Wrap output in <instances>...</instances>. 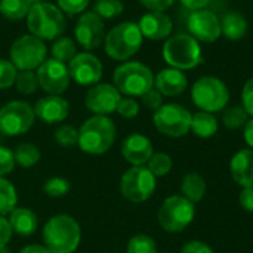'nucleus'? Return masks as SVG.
<instances>
[{
    "mask_svg": "<svg viewBox=\"0 0 253 253\" xmlns=\"http://www.w3.org/2000/svg\"><path fill=\"white\" fill-rule=\"evenodd\" d=\"M27 25L33 36L40 40H56L65 31V16L62 10L49 3H34L27 15Z\"/></svg>",
    "mask_w": 253,
    "mask_h": 253,
    "instance_id": "1",
    "label": "nucleus"
},
{
    "mask_svg": "<svg viewBox=\"0 0 253 253\" xmlns=\"http://www.w3.org/2000/svg\"><path fill=\"white\" fill-rule=\"evenodd\" d=\"M116 139V126L107 116H93L79 129L77 145L87 154L107 153Z\"/></svg>",
    "mask_w": 253,
    "mask_h": 253,
    "instance_id": "2",
    "label": "nucleus"
},
{
    "mask_svg": "<svg viewBox=\"0 0 253 253\" xmlns=\"http://www.w3.org/2000/svg\"><path fill=\"white\" fill-rule=\"evenodd\" d=\"M82 231L74 218L56 215L44 225L43 240L52 253H73L80 243Z\"/></svg>",
    "mask_w": 253,
    "mask_h": 253,
    "instance_id": "3",
    "label": "nucleus"
},
{
    "mask_svg": "<svg viewBox=\"0 0 253 253\" xmlns=\"http://www.w3.org/2000/svg\"><path fill=\"white\" fill-rule=\"evenodd\" d=\"M142 33L136 22H122L105 34V53L114 61H127L142 46Z\"/></svg>",
    "mask_w": 253,
    "mask_h": 253,
    "instance_id": "4",
    "label": "nucleus"
},
{
    "mask_svg": "<svg viewBox=\"0 0 253 253\" xmlns=\"http://www.w3.org/2000/svg\"><path fill=\"white\" fill-rule=\"evenodd\" d=\"M113 80L117 90L130 98L142 96L154 87L153 71L145 64L136 61H129L117 67Z\"/></svg>",
    "mask_w": 253,
    "mask_h": 253,
    "instance_id": "5",
    "label": "nucleus"
},
{
    "mask_svg": "<svg viewBox=\"0 0 253 253\" xmlns=\"http://www.w3.org/2000/svg\"><path fill=\"white\" fill-rule=\"evenodd\" d=\"M165 61L176 70H193L202 61V47L191 34H176L168 39L163 46Z\"/></svg>",
    "mask_w": 253,
    "mask_h": 253,
    "instance_id": "6",
    "label": "nucleus"
},
{
    "mask_svg": "<svg viewBox=\"0 0 253 253\" xmlns=\"http://www.w3.org/2000/svg\"><path fill=\"white\" fill-rule=\"evenodd\" d=\"M191 99L196 107L206 113H216L227 107L230 101V92L227 84L213 76H205L199 79L191 89Z\"/></svg>",
    "mask_w": 253,
    "mask_h": 253,
    "instance_id": "7",
    "label": "nucleus"
},
{
    "mask_svg": "<svg viewBox=\"0 0 253 253\" xmlns=\"http://www.w3.org/2000/svg\"><path fill=\"white\" fill-rule=\"evenodd\" d=\"M196 208L194 203L187 200L184 196L168 197L159 209V224L168 233L184 231L194 219Z\"/></svg>",
    "mask_w": 253,
    "mask_h": 253,
    "instance_id": "8",
    "label": "nucleus"
},
{
    "mask_svg": "<svg viewBox=\"0 0 253 253\" xmlns=\"http://www.w3.org/2000/svg\"><path fill=\"white\" fill-rule=\"evenodd\" d=\"M46 53L47 49L44 42L33 34H24L18 37L9 49L10 62L18 71L39 68L44 62Z\"/></svg>",
    "mask_w": 253,
    "mask_h": 253,
    "instance_id": "9",
    "label": "nucleus"
},
{
    "mask_svg": "<svg viewBox=\"0 0 253 253\" xmlns=\"http://www.w3.org/2000/svg\"><path fill=\"white\" fill-rule=\"evenodd\" d=\"M191 119L193 114L178 104L162 105L153 116L156 129L170 138L185 136L191 129Z\"/></svg>",
    "mask_w": 253,
    "mask_h": 253,
    "instance_id": "10",
    "label": "nucleus"
},
{
    "mask_svg": "<svg viewBox=\"0 0 253 253\" xmlns=\"http://www.w3.org/2000/svg\"><path fill=\"white\" fill-rule=\"evenodd\" d=\"M156 190V176L148 168L133 166L125 172L120 182L122 194L133 203H142L148 200Z\"/></svg>",
    "mask_w": 253,
    "mask_h": 253,
    "instance_id": "11",
    "label": "nucleus"
},
{
    "mask_svg": "<svg viewBox=\"0 0 253 253\" xmlns=\"http://www.w3.org/2000/svg\"><path fill=\"white\" fill-rule=\"evenodd\" d=\"M36 114L33 107L24 101L7 102L0 110V133L18 136L28 132L34 123Z\"/></svg>",
    "mask_w": 253,
    "mask_h": 253,
    "instance_id": "12",
    "label": "nucleus"
},
{
    "mask_svg": "<svg viewBox=\"0 0 253 253\" xmlns=\"http://www.w3.org/2000/svg\"><path fill=\"white\" fill-rule=\"evenodd\" d=\"M37 79L39 86L50 95L64 93L71 80L68 67L55 58L44 59V62L37 68Z\"/></svg>",
    "mask_w": 253,
    "mask_h": 253,
    "instance_id": "13",
    "label": "nucleus"
},
{
    "mask_svg": "<svg viewBox=\"0 0 253 253\" xmlns=\"http://www.w3.org/2000/svg\"><path fill=\"white\" fill-rule=\"evenodd\" d=\"M74 34L80 46L86 50H93L105 40V24L93 10L83 12L76 22Z\"/></svg>",
    "mask_w": 253,
    "mask_h": 253,
    "instance_id": "14",
    "label": "nucleus"
},
{
    "mask_svg": "<svg viewBox=\"0 0 253 253\" xmlns=\"http://www.w3.org/2000/svg\"><path fill=\"white\" fill-rule=\"evenodd\" d=\"M120 99L122 95L114 84L96 83L87 90L84 105L95 116H108L117 110Z\"/></svg>",
    "mask_w": 253,
    "mask_h": 253,
    "instance_id": "15",
    "label": "nucleus"
},
{
    "mask_svg": "<svg viewBox=\"0 0 253 253\" xmlns=\"http://www.w3.org/2000/svg\"><path fill=\"white\" fill-rule=\"evenodd\" d=\"M70 77L80 86H93L102 77V64L98 56L82 52L68 62Z\"/></svg>",
    "mask_w": 253,
    "mask_h": 253,
    "instance_id": "16",
    "label": "nucleus"
},
{
    "mask_svg": "<svg viewBox=\"0 0 253 253\" xmlns=\"http://www.w3.org/2000/svg\"><path fill=\"white\" fill-rule=\"evenodd\" d=\"M188 30L196 40L206 43L216 42L222 34L219 18L213 12L206 9L193 10L188 18Z\"/></svg>",
    "mask_w": 253,
    "mask_h": 253,
    "instance_id": "17",
    "label": "nucleus"
},
{
    "mask_svg": "<svg viewBox=\"0 0 253 253\" xmlns=\"http://www.w3.org/2000/svg\"><path fill=\"white\" fill-rule=\"evenodd\" d=\"M33 110L37 119L47 125H55L67 119L70 105L67 99H64L61 95H47L40 98L33 107Z\"/></svg>",
    "mask_w": 253,
    "mask_h": 253,
    "instance_id": "18",
    "label": "nucleus"
},
{
    "mask_svg": "<svg viewBox=\"0 0 253 253\" xmlns=\"http://www.w3.org/2000/svg\"><path fill=\"white\" fill-rule=\"evenodd\" d=\"M122 154L130 165L144 166L154 154L153 144L147 136L141 133H132L122 144Z\"/></svg>",
    "mask_w": 253,
    "mask_h": 253,
    "instance_id": "19",
    "label": "nucleus"
},
{
    "mask_svg": "<svg viewBox=\"0 0 253 253\" xmlns=\"http://www.w3.org/2000/svg\"><path fill=\"white\" fill-rule=\"evenodd\" d=\"M139 30L144 37L150 40L168 39L172 33V19L163 12H148L139 19Z\"/></svg>",
    "mask_w": 253,
    "mask_h": 253,
    "instance_id": "20",
    "label": "nucleus"
},
{
    "mask_svg": "<svg viewBox=\"0 0 253 253\" xmlns=\"http://www.w3.org/2000/svg\"><path fill=\"white\" fill-rule=\"evenodd\" d=\"M154 86L165 96H178L187 89L188 80L184 71L169 67L154 77Z\"/></svg>",
    "mask_w": 253,
    "mask_h": 253,
    "instance_id": "21",
    "label": "nucleus"
},
{
    "mask_svg": "<svg viewBox=\"0 0 253 253\" xmlns=\"http://www.w3.org/2000/svg\"><path fill=\"white\" fill-rule=\"evenodd\" d=\"M231 178L242 187H253V150L245 148L237 151L230 162Z\"/></svg>",
    "mask_w": 253,
    "mask_h": 253,
    "instance_id": "22",
    "label": "nucleus"
},
{
    "mask_svg": "<svg viewBox=\"0 0 253 253\" xmlns=\"http://www.w3.org/2000/svg\"><path fill=\"white\" fill-rule=\"evenodd\" d=\"M7 221L12 227V231H15L19 236H31L37 230L36 213L25 208H15L10 212V216Z\"/></svg>",
    "mask_w": 253,
    "mask_h": 253,
    "instance_id": "23",
    "label": "nucleus"
},
{
    "mask_svg": "<svg viewBox=\"0 0 253 253\" xmlns=\"http://www.w3.org/2000/svg\"><path fill=\"white\" fill-rule=\"evenodd\" d=\"M221 31L228 40H240L248 33V19L239 12H228L221 19Z\"/></svg>",
    "mask_w": 253,
    "mask_h": 253,
    "instance_id": "24",
    "label": "nucleus"
},
{
    "mask_svg": "<svg viewBox=\"0 0 253 253\" xmlns=\"http://www.w3.org/2000/svg\"><path fill=\"white\" fill-rule=\"evenodd\" d=\"M181 193L191 203H197L203 200L206 194V181L197 172L187 173L181 181Z\"/></svg>",
    "mask_w": 253,
    "mask_h": 253,
    "instance_id": "25",
    "label": "nucleus"
},
{
    "mask_svg": "<svg viewBox=\"0 0 253 253\" xmlns=\"http://www.w3.org/2000/svg\"><path fill=\"white\" fill-rule=\"evenodd\" d=\"M190 130L199 138H212L218 132V120L212 113L199 111L193 114Z\"/></svg>",
    "mask_w": 253,
    "mask_h": 253,
    "instance_id": "26",
    "label": "nucleus"
},
{
    "mask_svg": "<svg viewBox=\"0 0 253 253\" xmlns=\"http://www.w3.org/2000/svg\"><path fill=\"white\" fill-rule=\"evenodd\" d=\"M31 0H0V13L10 21L25 18L31 9Z\"/></svg>",
    "mask_w": 253,
    "mask_h": 253,
    "instance_id": "27",
    "label": "nucleus"
},
{
    "mask_svg": "<svg viewBox=\"0 0 253 253\" xmlns=\"http://www.w3.org/2000/svg\"><path fill=\"white\" fill-rule=\"evenodd\" d=\"M77 55V46L71 37L61 36L52 44V58L59 62H70Z\"/></svg>",
    "mask_w": 253,
    "mask_h": 253,
    "instance_id": "28",
    "label": "nucleus"
},
{
    "mask_svg": "<svg viewBox=\"0 0 253 253\" xmlns=\"http://www.w3.org/2000/svg\"><path fill=\"white\" fill-rule=\"evenodd\" d=\"M249 114L246 113V110L243 108V105H233L228 107L224 114H222V123L227 129L230 130H237L240 127H245V125L248 123Z\"/></svg>",
    "mask_w": 253,
    "mask_h": 253,
    "instance_id": "29",
    "label": "nucleus"
},
{
    "mask_svg": "<svg viewBox=\"0 0 253 253\" xmlns=\"http://www.w3.org/2000/svg\"><path fill=\"white\" fill-rule=\"evenodd\" d=\"M40 156V150L33 144H21L13 153L15 163H18L21 168H33L39 163Z\"/></svg>",
    "mask_w": 253,
    "mask_h": 253,
    "instance_id": "30",
    "label": "nucleus"
},
{
    "mask_svg": "<svg viewBox=\"0 0 253 253\" xmlns=\"http://www.w3.org/2000/svg\"><path fill=\"white\" fill-rule=\"evenodd\" d=\"M16 202L18 197L15 187L7 179L0 176V216L10 213L15 209Z\"/></svg>",
    "mask_w": 253,
    "mask_h": 253,
    "instance_id": "31",
    "label": "nucleus"
},
{
    "mask_svg": "<svg viewBox=\"0 0 253 253\" xmlns=\"http://www.w3.org/2000/svg\"><path fill=\"white\" fill-rule=\"evenodd\" d=\"M125 4L122 0H96L93 4V12L102 19H113L122 15Z\"/></svg>",
    "mask_w": 253,
    "mask_h": 253,
    "instance_id": "32",
    "label": "nucleus"
},
{
    "mask_svg": "<svg viewBox=\"0 0 253 253\" xmlns=\"http://www.w3.org/2000/svg\"><path fill=\"white\" fill-rule=\"evenodd\" d=\"M15 84H16L18 92L22 93V95H31V93H34L37 90V87H39L37 73H34L33 70L18 71Z\"/></svg>",
    "mask_w": 253,
    "mask_h": 253,
    "instance_id": "33",
    "label": "nucleus"
},
{
    "mask_svg": "<svg viewBox=\"0 0 253 253\" xmlns=\"http://www.w3.org/2000/svg\"><path fill=\"white\" fill-rule=\"evenodd\" d=\"M172 159L166 153H154L148 162V169L154 176H165L172 170Z\"/></svg>",
    "mask_w": 253,
    "mask_h": 253,
    "instance_id": "34",
    "label": "nucleus"
},
{
    "mask_svg": "<svg viewBox=\"0 0 253 253\" xmlns=\"http://www.w3.org/2000/svg\"><path fill=\"white\" fill-rule=\"evenodd\" d=\"M127 253H157V246L150 236L138 234L129 240Z\"/></svg>",
    "mask_w": 253,
    "mask_h": 253,
    "instance_id": "35",
    "label": "nucleus"
},
{
    "mask_svg": "<svg viewBox=\"0 0 253 253\" xmlns=\"http://www.w3.org/2000/svg\"><path fill=\"white\" fill-rule=\"evenodd\" d=\"M55 141H56V144H59L64 148L73 147L79 141V130L76 127L70 126V125L59 126L55 130Z\"/></svg>",
    "mask_w": 253,
    "mask_h": 253,
    "instance_id": "36",
    "label": "nucleus"
},
{
    "mask_svg": "<svg viewBox=\"0 0 253 253\" xmlns=\"http://www.w3.org/2000/svg\"><path fill=\"white\" fill-rule=\"evenodd\" d=\"M16 76L18 70L10 59H0V89H7L15 84Z\"/></svg>",
    "mask_w": 253,
    "mask_h": 253,
    "instance_id": "37",
    "label": "nucleus"
},
{
    "mask_svg": "<svg viewBox=\"0 0 253 253\" xmlns=\"http://www.w3.org/2000/svg\"><path fill=\"white\" fill-rule=\"evenodd\" d=\"M43 190L50 197H62L70 191V182L64 178H50L44 182Z\"/></svg>",
    "mask_w": 253,
    "mask_h": 253,
    "instance_id": "38",
    "label": "nucleus"
},
{
    "mask_svg": "<svg viewBox=\"0 0 253 253\" xmlns=\"http://www.w3.org/2000/svg\"><path fill=\"white\" fill-rule=\"evenodd\" d=\"M122 117L125 119H133L138 116L139 113V104L130 98V96H126V98H122L119 105H117V110H116Z\"/></svg>",
    "mask_w": 253,
    "mask_h": 253,
    "instance_id": "39",
    "label": "nucleus"
},
{
    "mask_svg": "<svg viewBox=\"0 0 253 253\" xmlns=\"http://www.w3.org/2000/svg\"><path fill=\"white\" fill-rule=\"evenodd\" d=\"M89 1L90 0H56L58 7L68 15L83 13L89 4Z\"/></svg>",
    "mask_w": 253,
    "mask_h": 253,
    "instance_id": "40",
    "label": "nucleus"
},
{
    "mask_svg": "<svg viewBox=\"0 0 253 253\" xmlns=\"http://www.w3.org/2000/svg\"><path fill=\"white\" fill-rule=\"evenodd\" d=\"M141 99H142L144 107L153 111H157L163 105V95L157 89H150L147 93L141 96Z\"/></svg>",
    "mask_w": 253,
    "mask_h": 253,
    "instance_id": "41",
    "label": "nucleus"
},
{
    "mask_svg": "<svg viewBox=\"0 0 253 253\" xmlns=\"http://www.w3.org/2000/svg\"><path fill=\"white\" fill-rule=\"evenodd\" d=\"M15 168V157L13 153L0 145V176H4L7 173H10Z\"/></svg>",
    "mask_w": 253,
    "mask_h": 253,
    "instance_id": "42",
    "label": "nucleus"
},
{
    "mask_svg": "<svg viewBox=\"0 0 253 253\" xmlns=\"http://www.w3.org/2000/svg\"><path fill=\"white\" fill-rule=\"evenodd\" d=\"M242 102H243V108L246 110V113L251 117H253V77L246 82V84L243 87Z\"/></svg>",
    "mask_w": 253,
    "mask_h": 253,
    "instance_id": "43",
    "label": "nucleus"
},
{
    "mask_svg": "<svg viewBox=\"0 0 253 253\" xmlns=\"http://www.w3.org/2000/svg\"><path fill=\"white\" fill-rule=\"evenodd\" d=\"M175 0H139V3L151 12H163L173 4Z\"/></svg>",
    "mask_w": 253,
    "mask_h": 253,
    "instance_id": "44",
    "label": "nucleus"
},
{
    "mask_svg": "<svg viewBox=\"0 0 253 253\" xmlns=\"http://www.w3.org/2000/svg\"><path fill=\"white\" fill-rule=\"evenodd\" d=\"M181 253H215L212 251V248H209L206 243L200 242V240H193L188 242L182 249Z\"/></svg>",
    "mask_w": 253,
    "mask_h": 253,
    "instance_id": "45",
    "label": "nucleus"
},
{
    "mask_svg": "<svg viewBox=\"0 0 253 253\" xmlns=\"http://www.w3.org/2000/svg\"><path fill=\"white\" fill-rule=\"evenodd\" d=\"M239 203L245 211L253 212V187H246L240 191Z\"/></svg>",
    "mask_w": 253,
    "mask_h": 253,
    "instance_id": "46",
    "label": "nucleus"
},
{
    "mask_svg": "<svg viewBox=\"0 0 253 253\" xmlns=\"http://www.w3.org/2000/svg\"><path fill=\"white\" fill-rule=\"evenodd\" d=\"M12 236V227L9 224V221L3 216H0V249L6 248L7 242L10 240Z\"/></svg>",
    "mask_w": 253,
    "mask_h": 253,
    "instance_id": "47",
    "label": "nucleus"
},
{
    "mask_svg": "<svg viewBox=\"0 0 253 253\" xmlns=\"http://www.w3.org/2000/svg\"><path fill=\"white\" fill-rule=\"evenodd\" d=\"M243 136L246 144L251 147V150H253V117L251 120H248V123L243 127Z\"/></svg>",
    "mask_w": 253,
    "mask_h": 253,
    "instance_id": "48",
    "label": "nucleus"
},
{
    "mask_svg": "<svg viewBox=\"0 0 253 253\" xmlns=\"http://www.w3.org/2000/svg\"><path fill=\"white\" fill-rule=\"evenodd\" d=\"M187 9H191V10H199V9H203L211 0H179Z\"/></svg>",
    "mask_w": 253,
    "mask_h": 253,
    "instance_id": "49",
    "label": "nucleus"
},
{
    "mask_svg": "<svg viewBox=\"0 0 253 253\" xmlns=\"http://www.w3.org/2000/svg\"><path fill=\"white\" fill-rule=\"evenodd\" d=\"M19 253H52L47 248H43V246H37V245H31V246H27L24 248Z\"/></svg>",
    "mask_w": 253,
    "mask_h": 253,
    "instance_id": "50",
    "label": "nucleus"
},
{
    "mask_svg": "<svg viewBox=\"0 0 253 253\" xmlns=\"http://www.w3.org/2000/svg\"><path fill=\"white\" fill-rule=\"evenodd\" d=\"M42 1H47V0H31L33 4H34V3H42Z\"/></svg>",
    "mask_w": 253,
    "mask_h": 253,
    "instance_id": "51",
    "label": "nucleus"
},
{
    "mask_svg": "<svg viewBox=\"0 0 253 253\" xmlns=\"http://www.w3.org/2000/svg\"><path fill=\"white\" fill-rule=\"evenodd\" d=\"M0 253H9V252L6 251V248H1V249H0Z\"/></svg>",
    "mask_w": 253,
    "mask_h": 253,
    "instance_id": "52",
    "label": "nucleus"
}]
</instances>
